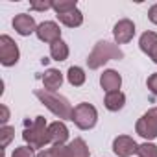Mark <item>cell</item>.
I'll return each mask as SVG.
<instances>
[{"instance_id": "cell-1", "label": "cell", "mask_w": 157, "mask_h": 157, "mask_svg": "<svg viewBox=\"0 0 157 157\" xmlns=\"http://www.w3.org/2000/svg\"><path fill=\"white\" fill-rule=\"evenodd\" d=\"M35 96L57 117V118H63V120H72V105L68 104V100L65 96H59L52 91H43V89H37L35 91Z\"/></svg>"}, {"instance_id": "cell-2", "label": "cell", "mask_w": 157, "mask_h": 157, "mask_svg": "<svg viewBox=\"0 0 157 157\" xmlns=\"http://www.w3.org/2000/svg\"><path fill=\"white\" fill-rule=\"evenodd\" d=\"M122 57H124V54L117 44H113L109 41H100V43L94 44L93 52L89 54L87 65H89V68L94 70V68H100L104 63H107L111 59H122Z\"/></svg>"}, {"instance_id": "cell-3", "label": "cell", "mask_w": 157, "mask_h": 157, "mask_svg": "<svg viewBox=\"0 0 157 157\" xmlns=\"http://www.w3.org/2000/svg\"><path fill=\"white\" fill-rule=\"evenodd\" d=\"M22 139L32 146V148H44L50 142V133H48V124L44 117H35V120L30 124V128L24 129Z\"/></svg>"}, {"instance_id": "cell-4", "label": "cell", "mask_w": 157, "mask_h": 157, "mask_svg": "<svg viewBox=\"0 0 157 157\" xmlns=\"http://www.w3.org/2000/svg\"><path fill=\"white\" fill-rule=\"evenodd\" d=\"M98 113L91 104H78L72 111V122L80 129H91L96 126Z\"/></svg>"}, {"instance_id": "cell-5", "label": "cell", "mask_w": 157, "mask_h": 157, "mask_svg": "<svg viewBox=\"0 0 157 157\" xmlns=\"http://www.w3.org/2000/svg\"><path fill=\"white\" fill-rule=\"evenodd\" d=\"M135 131L146 139V140H151V139H157V107L150 109L148 113H144L137 124H135Z\"/></svg>"}, {"instance_id": "cell-6", "label": "cell", "mask_w": 157, "mask_h": 157, "mask_svg": "<svg viewBox=\"0 0 157 157\" xmlns=\"http://www.w3.org/2000/svg\"><path fill=\"white\" fill-rule=\"evenodd\" d=\"M19 61V46L10 35H0V63L4 67H13Z\"/></svg>"}, {"instance_id": "cell-7", "label": "cell", "mask_w": 157, "mask_h": 157, "mask_svg": "<svg viewBox=\"0 0 157 157\" xmlns=\"http://www.w3.org/2000/svg\"><path fill=\"white\" fill-rule=\"evenodd\" d=\"M113 35H115V39H117L118 44H126V43H129V41L133 39V35H135V24H133L129 19H122V21H118V22L115 24Z\"/></svg>"}, {"instance_id": "cell-8", "label": "cell", "mask_w": 157, "mask_h": 157, "mask_svg": "<svg viewBox=\"0 0 157 157\" xmlns=\"http://www.w3.org/2000/svg\"><path fill=\"white\" fill-rule=\"evenodd\" d=\"M137 150H139V144L131 137H128V135H120L113 142V151L118 157H129V155L137 153Z\"/></svg>"}, {"instance_id": "cell-9", "label": "cell", "mask_w": 157, "mask_h": 157, "mask_svg": "<svg viewBox=\"0 0 157 157\" xmlns=\"http://www.w3.org/2000/svg\"><path fill=\"white\" fill-rule=\"evenodd\" d=\"M37 37L41 39V41H44V43H56V41H59L61 39V30H59V26L56 24V22H52V21H46V22H41L39 26H37Z\"/></svg>"}, {"instance_id": "cell-10", "label": "cell", "mask_w": 157, "mask_h": 157, "mask_svg": "<svg viewBox=\"0 0 157 157\" xmlns=\"http://www.w3.org/2000/svg\"><path fill=\"white\" fill-rule=\"evenodd\" d=\"M13 28H15V32L19 35H24V37L30 35V33H33V32H37V26H35L33 17H30L26 13H21V15H17L13 19Z\"/></svg>"}, {"instance_id": "cell-11", "label": "cell", "mask_w": 157, "mask_h": 157, "mask_svg": "<svg viewBox=\"0 0 157 157\" xmlns=\"http://www.w3.org/2000/svg\"><path fill=\"white\" fill-rule=\"evenodd\" d=\"M139 44H140V50L146 56H150L153 59V63H157V33L155 32H144L140 35Z\"/></svg>"}, {"instance_id": "cell-12", "label": "cell", "mask_w": 157, "mask_h": 157, "mask_svg": "<svg viewBox=\"0 0 157 157\" xmlns=\"http://www.w3.org/2000/svg\"><path fill=\"white\" fill-rule=\"evenodd\" d=\"M100 85H102L104 91L115 93V91H118L120 85H122V78H120V74H118L117 70H105V72L100 76Z\"/></svg>"}, {"instance_id": "cell-13", "label": "cell", "mask_w": 157, "mask_h": 157, "mask_svg": "<svg viewBox=\"0 0 157 157\" xmlns=\"http://www.w3.org/2000/svg\"><path fill=\"white\" fill-rule=\"evenodd\" d=\"M48 133H50V142L56 146V144H65L67 139H68V129L63 122H52L48 126Z\"/></svg>"}, {"instance_id": "cell-14", "label": "cell", "mask_w": 157, "mask_h": 157, "mask_svg": "<svg viewBox=\"0 0 157 157\" xmlns=\"http://www.w3.org/2000/svg\"><path fill=\"white\" fill-rule=\"evenodd\" d=\"M43 83H44V87H46V91H56V89H59L61 87V83H63V74L57 70V68H48L44 74H43Z\"/></svg>"}, {"instance_id": "cell-15", "label": "cell", "mask_w": 157, "mask_h": 157, "mask_svg": "<svg viewBox=\"0 0 157 157\" xmlns=\"http://www.w3.org/2000/svg\"><path fill=\"white\" fill-rule=\"evenodd\" d=\"M104 104H105V107H107L109 111H120V109L124 107V104H126V96H124V93H120V91L107 93Z\"/></svg>"}, {"instance_id": "cell-16", "label": "cell", "mask_w": 157, "mask_h": 157, "mask_svg": "<svg viewBox=\"0 0 157 157\" xmlns=\"http://www.w3.org/2000/svg\"><path fill=\"white\" fill-rule=\"evenodd\" d=\"M37 157H72L70 155V148L65 144H56L48 150H43L37 153Z\"/></svg>"}, {"instance_id": "cell-17", "label": "cell", "mask_w": 157, "mask_h": 157, "mask_svg": "<svg viewBox=\"0 0 157 157\" xmlns=\"http://www.w3.org/2000/svg\"><path fill=\"white\" fill-rule=\"evenodd\" d=\"M57 19H59V22H63L68 28H76V26H80L83 22V15H82L80 10H74V11H70L67 15H57Z\"/></svg>"}, {"instance_id": "cell-18", "label": "cell", "mask_w": 157, "mask_h": 157, "mask_svg": "<svg viewBox=\"0 0 157 157\" xmlns=\"http://www.w3.org/2000/svg\"><path fill=\"white\" fill-rule=\"evenodd\" d=\"M50 56L56 61H65L68 57V46L59 39V41H56V43L50 44Z\"/></svg>"}, {"instance_id": "cell-19", "label": "cell", "mask_w": 157, "mask_h": 157, "mask_svg": "<svg viewBox=\"0 0 157 157\" xmlns=\"http://www.w3.org/2000/svg\"><path fill=\"white\" fill-rule=\"evenodd\" d=\"M68 148H70V155L72 157H89L91 153H89V148H87V144H85V140L83 139H74L70 144H68Z\"/></svg>"}, {"instance_id": "cell-20", "label": "cell", "mask_w": 157, "mask_h": 157, "mask_svg": "<svg viewBox=\"0 0 157 157\" xmlns=\"http://www.w3.org/2000/svg\"><path fill=\"white\" fill-rule=\"evenodd\" d=\"M67 80H68L70 85L80 87V85L85 83V72H83L80 67H70L68 72H67Z\"/></svg>"}, {"instance_id": "cell-21", "label": "cell", "mask_w": 157, "mask_h": 157, "mask_svg": "<svg viewBox=\"0 0 157 157\" xmlns=\"http://www.w3.org/2000/svg\"><path fill=\"white\" fill-rule=\"evenodd\" d=\"M52 10L57 15H67V13L78 10V8H76V0H74V2H72V0H59V2H54L52 4Z\"/></svg>"}, {"instance_id": "cell-22", "label": "cell", "mask_w": 157, "mask_h": 157, "mask_svg": "<svg viewBox=\"0 0 157 157\" xmlns=\"http://www.w3.org/2000/svg\"><path fill=\"white\" fill-rule=\"evenodd\" d=\"M13 137H15V129L11 126H2V129H0V146H2V150L11 142Z\"/></svg>"}, {"instance_id": "cell-23", "label": "cell", "mask_w": 157, "mask_h": 157, "mask_svg": "<svg viewBox=\"0 0 157 157\" xmlns=\"http://www.w3.org/2000/svg\"><path fill=\"white\" fill-rule=\"evenodd\" d=\"M137 155L139 157H157V146L151 144V142H144V144L139 146Z\"/></svg>"}, {"instance_id": "cell-24", "label": "cell", "mask_w": 157, "mask_h": 157, "mask_svg": "<svg viewBox=\"0 0 157 157\" xmlns=\"http://www.w3.org/2000/svg\"><path fill=\"white\" fill-rule=\"evenodd\" d=\"M11 157H35V151L32 146H19V148H15Z\"/></svg>"}, {"instance_id": "cell-25", "label": "cell", "mask_w": 157, "mask_h": 157, "mask_svg": "<svg viewBox=\"0 0 157 157\" xmlns=\"http://www.w3.org/2000/svg\"><path fill=\"white\" fill-rule=\"evenodd\" d=\"M54 2H48V0H44V2H30V8L35 10V11H46L52 8Z\"/></svg>"}, {"instance_id": "cell-26", "label": "cell", "mask_w": 157, "mask_h": 157, "mask_svg": "<svg viewBox=\"0 0 157 157\" xmlns=\"http://www.w3.org/2000/svg\"><path fill=\"white\" fill-rule=\"evenodd\" d=\"M148 89L157 96V72H155V74H151V76L148 78Z\"/></svg>"}, {"instance_id": "cell-27", "label": "cell", "mask_w": 157, "mask_h": 157, "mask_svg": "<svg viewBox=\"0 0 157 157\" xmlns=\"http://www.w3.org/2000/svg\"><path fill=\"white\" fill-rule=\"evenodd\" d=\"M0 111H2V118H0V122L6 126V122L10 120V109H8L6 105H0Z\"/></svg>"}, {"instance_id": "cell-28", "label": "cell", "mask_w": 157, "mask_h": 157, "mask_svg": "<svg viewBox=\"0 0 157 157\" xmlns=\"http://www.w3.org/2000/svg\"><path fill=\"white\" fill-rule=\"evenodd\" d=\"M148 17H150V21H151L153 24H157V4L150 8V11H148Z\"/></svg>"}]
</instances>
